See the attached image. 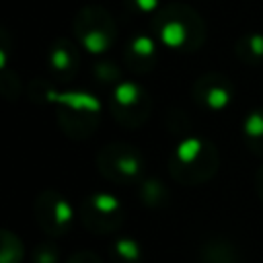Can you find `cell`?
<instances>
[{
    "label": "cell",
    "mask_w": 263,
    "mask_h": 263,
    "mask_svg": "<svg viewBox=\"0 0 263 263\" xmlns=\"http://www.w3.org/2000/svg\"><path fill=\"white\" fill-rule=\"evenodd\" d=\"M234 53L249 66H263V33H247L234 41Z\"/></svg>",
    "instance_id": "cell-14"
},
{
    "label": "cell",
    "mask_w": 263,
    "mask_h": 263,
    "mask_svg": "<svg viewBox=\"0 0 263 263\" xmlns=\"http://www.w3.org/2000/svg\"><path fill=\"white\" fill-rule=\"evenodd\" d=\"M80 224L95 234H113L125 222V205L107 191H95L82 197L78 208Z\"/></svg>",
    "instance_id": "cell-6"
},
{
    "label": "cell",
    "mask_w": 263,
    "mask_h": 263,
    "mask_svg": "<svg viewBox=\"0 0 263 263\" xmlns=\"http://www.w3.org/2000/svg\"><path fill=\"white\" fill-rule=\"evenodd\" d=\"M138 197L146 208L152 210H160L171 203V193L158 179H142L138 183Z\"/></svg>",
    "instance_id": "cell-15"
},
{
    "label": "cell",
    "mask_w": 263,
    "mask_h": 263,
    "mask_svg": "<svg viewBox=\"0 0 263 263\" xmlns=\"http://www.w3.org/2000/svg\"><path fill=\"white\" fill-rule=\"evenodd\" d=\"M0 236V263H21L25 257V247L21 238L10 230H2Z\"/></svg>",
    "instance_id": "cell-17"
},
{
    "label": "cell",
    "mask_w": 263,
    "mask_h": 263,
    "mask_svg": "<svg viewBox=\"0 0 263 263\" xmlns=\"http://www.w3.org/2000/svg\"><path fill=\"white\" fill-rule=\"evenodd\" d=\"M255 189H257L259 199L263 201V164L257 168V175H255Z\"/></svg>",
    "instance_id": "cell-23"
},
{
    "label": "cell",
    "mask_w": 263,
    "mask_h": 263,
    "mask_svg": "<svg viewBox=\"0 0 263 263\" xmlns=\"http://www.w3.org/2000/svg\"><path fill=\"white\" fill-rule=\"evenodd\" d=\"M242 140L249 152L263 158V109H251L242 119Z\"/></svg>",
    "instance_id": "cell-13"
},
{
    "label": "cell",
    "mask_w": 263,
    "mask_h": 263,
    "mask_svg": "<svg viewBox=\"0 0 263 263\" xmlns=\"http://www.w3.org/2000/svg\"><path fill=\"white\" fill-rule=\"evenodd\" d=\"M60 261V249L51 236L41 240L33 251V263H58Z\"/></svg>",
    "instance_id": "cell-18"
},
{
    "label": "cell",
    "mask_w": 263,
    "mask_h": 263,
    "mask_svg": "<svg viewBox=\"0 0 263 263\" xmlns=\"http://www.w3.org/2000/svg\"><path fill=\"white\" fill-rule=\"evenodd\" d=\"M74 37L90 55H103L117 39V27L111 12L103 6H82L74 16Z\"/></svg>",
    "instance_id": "cell-5"
},
{
    "label": "cell",
    "mask_w": 263,
    "mask_h": 263,
    "mask_svg": "<svg viewBox=\"0 0 263 263\" xmlns=\"http://www.w3.org/2000/svg\"><path fill=\"white\" fill-rule=\"evenodd\" d=\"M47 68L60 82H68L78 74L80 53L78 47L68 39H55L47 51Z\"/></svg>",
    "instance_id": "cell-11"
},
{
    "label": "cell",
    "mask_w": 263,
    "mask_h": 263,
    "mask_svg": "<svg viewBox=\"0 0 263 263\" xmlns=\"http://www.w3.org/2000/svg\"><path fill=\"white\" fill-rule=\"evenodd\" d=\"M162 4V0H123V6L136 14H154Z\"/></svg>",
    "instance_id": "cell-20"
},
{
    "label": "cell",
    "mask_w": 263,
    "mask_h": 263,
    "mask_svg": "<svg viewBox=\"0 0 263 263\" xmlns=\"http://www.w3.org/2000/svg\"><path fill=\"white\" fill-rule=\"evenodd\" d=\"M168 175L185 187L208 183L220 168V152L214 142L203 136H185L171 152Z\"/></svg>",
    "instance_id": "cell-2"
},
{
    "label": "cell",
    "mask_w": 263,
    "mask_h": 263,
    "mask_svg": "<svg viewBox=\"0 0 263 263\" xmlns=\"http://www.w3.org/2000/svg\"><path fill=\"white\" fill-rule=\"evenodd\" d=\"M95 72V78L103 84H113V82H119V68L111 62V60H99L92 68Z\"/></svg>",
    "instance_id": "cell-19"
},
{
    "label": "cell",
    "mask_w": 263,
    "mask_h": 263,
    "mask_svg": "<svg viewBox=\"0 0 263 263\" xmlns=\"http://www.w3.org/2000/svg\"><path fill=\"white\" fill-rule=\"evenodd\" d=\"M156 41L158 39L154 35H146V33H138L129 37L123 43V51H121L127 70H132L134 74H150L158 62Z\"/></svg>",
    "instance_id": "cell-10"
},
{
    "label": "cell",
    "mask_w": 263,
    "mask_h": 263,
    "mask_svg": "<svg viewBox=\"0 0 263 263\" xmlns=\"http://www.w3.org/2000/svg\"><path fill=\"white\" fill-rule=\"evenodd\" d=\"M113 263H142V247L132 236H117L109 242Z\"/></svg>",
    "instance_id": "cell-16"
},
{
    "label": "cell",
    "mask_w": 263,
    "mask_h": 263,
    "mask_svg": "<svg viewBox=\"0 0 263 263\" xmlns=\"http://www.w3.org/2000/svg\"><path fill=\"white\" fill-rule=\"evenodd\" d=\"M191 97L197 105L208 111H224L232 103L234 84L220 72H208L193 82Z\"/></svg>",
    "instance_id": "cell-9"
},
{
    "label": "cell",
    "mask_w": 263,
    "mask_h": 263,
    "mask_svg": "<svg viewBox=\"0 0 263 263\" xmlns=\"http://www.w3.org/2000/svg\"><path fill=\"white\" fill-rule=\"evenodd\" d=\"M51 103L55 105V117L60 127L72 140L90 138L101 121V101L86 90L53 92Z\"/></svg>",
    "instance_id": "cell-3"
},
{
    "label": "cell",
    "mask_w": 263,
    "mask_h": 263,
    "mask_svg": "<svg viewBox=\"0 0 263 263\" xmlns=\"http://www.w3.org/2000/svg\"><path fill=\"white\" fill-rule=\"evenodd\" d=\"M150 29L164 47L181 53H191L199 49L208 33L203 16L193 6L183 2L162 4L152 14Z\"/></svg>",
    "instance_id": "cell-1"
},
{
    "label": "cell",
    "mask_w": 263,
    "mask_h": 263,
    "mask_svg": "<svg viewBox=\"0 0 263 263\" xmlns=\"http://www.w3.org/2000/svg\"><path fill=\"white\" fill-rule=\"evenodd\" d=\"M97 168L101 177L115 185H138L146 179L144 154L127 142H107L97 152Z\"/></svg>",
    "instance_id": "cell-4"
},
{
    "label": "cell",
    "mask_w": 263,
    "mask_h": 263,
    "mask_svg": "<svg viewBox=\"0 0 263 263\" xmlns=\"http://www.w3.org/2000/svg\"><path fill=\"white\" fill-rule=\"evenodd\" d=\"M53 88L43 80V78H37V80H33L31 82V99L35 101V103H51V97H53Z\"/></svg>",
    "instance_id": "cell-21"
},
{
    "label": "cell",
    "mask_w": 263,
    "mask_h": 263,
    "mask_svg": "<svg viewBox=\"0 0 263 263\" xmlns=\"http://www.w3.org/2000/svg\"><path fill=\"white\" fill-rule=\"evenodd\" d=\"M109 109L123 127H140L150 117L152 99L142 84L132 80H119L111 90Z\"/></svg>",
    "instance_id": "cell-7"
},
{
    "label": "cell",
    "mask_w": 263,
    "mask_h": 263,
    "mask_svg": "<svg viewBox=\"0 0 263 263\" xmlns=\"http://www.w3.org/2000/svg\"><path fill=\"white\" fill-rule=\"evenodd\" d=\"M33 216L45 236L58 238L74 224V208L58 189H43L33 203Z\"/></svg>",
    "instance_id": "cell-8"
},
{
    "label": "cell",
    "mask_w": 263,
    "mask_h": 263,
    "mask_svg": "<svg viewBox=\"0 0 263 263\" xmlns=\"http://www.w3.org/2000/svg\"><path fill=\"white\" fill-rule=\"evenodd\" d=\"M66 263H103V261L92 251H76L66 259Z\"/></svg>",
    "instance_id": "cell-22"
},
{
    "label": "cell",
    "mask_w": 263,
    "mask_h": 263,
    "mask_svg": "<svg viewBox=\"0 0 263 263\" xmlns=\"http://www.w3.org/2000/svg\"><path fill=\"white\" fill-rule=\"evenodd\" d=\"M199 253L203 263H242L238 247L222 236H212L203 240Z\"/></svg>",
    "instance_id": "cell-12"
}]
</instances>
